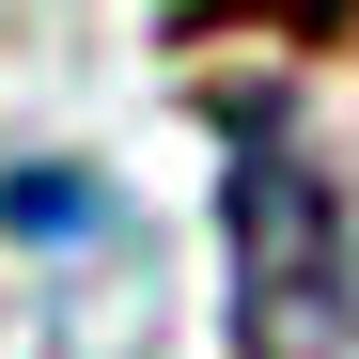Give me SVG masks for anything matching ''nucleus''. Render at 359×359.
Listing matches in <instances>:
<instances>
[{
  "instance_id": "1",
  "label": "nucleus",
  "mask_w": 359,
  "mask_h": 359,
  "mask_svg": "<svg viewBox=\"0 0 359 359\" xmlns=\"http://www.w3.org/2000/svg\"><path fill=\"white\" fill-rule=\"evenodd\" d=\"M219 328H234V359H344L359 344V219L281 94L219 109Z\"/></svg>"
},
{
  "instance_id": "2",
  "label": "nucleus",
  "mask_w": 359,
  "mask_h": 359,
  "mask_svg": "<svg viewBox=\"0 0 359 359\" xmlns=\"http://www.w3.org/2000/svg\"><path fill=\"white\" fill-rule=\"evenodd\" d=\"M0 219H16L32 250H79V234H94V219H126V203H109L94 172H16V188H0Z\"/></svg>"
},
{
  "instance_id": "3",
  "label": "nucleus",
  "mask_w": 359,
  "mask_h": 359,
  "mask_svg": "<svg viewBox=\"0 0 359 359\" xmlns=\"http://www.w3.org/2000/svg\"><path fill=\"white\" fill-rule=\"evenodd\" d=\"M203 16H266V32H297V47H344L359 0H172V32H203Z\"/></svg>"
}]
</instances>
